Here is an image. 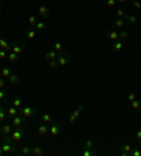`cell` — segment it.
<instances>
[{"label":"cell","mask_w":141,"mask_h":156,"mask_svg":"<svg viewBox=\"0 0 141 156\" xmlns=\"http://www.w3.org/2000/svg\"><path fill=\"white\" fill-rule=\"evenodd\" d=\"M2 148H3V155L4 156H11V155H16L17 152V145L16 142L11 139V136H4L3 142H2Z\"/></svg>","instance_id":"6da1fadb"},{"label":"cell","mask_w":141,"mask_h":156,"mask_svg":"<svg viewBox=\"0 0 141 156\" xmlns=\"http://www.w3.org/2000/svg\"><path fill=\"white\" fill-rule=\"evenodd\" d=\"M18 114H21L25 120H28V118H35L38 115V110L35 107H31V105H23L18 110Z\"/></svg>","instance_id":"7a4b0ae2"},{"label":"cell","mask_w":141,"mask_h":156,"mask_svg":"<svg viewBox=\"0 0 141 156\" xmlns=\"http://www.w3.org/2000/svg\"><path fill=\"white\" fill-rule=\"evenodd\" d=\"M57 62H58L59 68H65L71 63V54L68 51H64L62 49L61 52H58V56H57Z\"/></svg>","instance_id":"3957f363"},{"label":"cell","mask_w":141,"mask_h":156,"mask_svg":"<svg viewBox=\"0 0 141 156\" xmlns=\"http://www.w3.org/2000/svg\"><path fill=\"white\" fill-rule=\"evenodd\" d=\"M25 51V41L24 40H16L13 41L11 44V52H14V54L20 55L21 56Z\"/></svg>","instance_id":"277c9868"},{"label":"cell","mask_w":141,"mask_h":156,"mask_svg":"<svg viewBox=\"0 0 141 156\" xmlns=\"http://www.w3.org/2000/svg\"><path fill=\"white\" fill-rule=\"evenodd\" d=\"M24 135H25V128H24V125L23 127H18V128H14L13 129V132H11V139L17 144V142H21L23 141V138H24Z\"/></svg>","instance_id":"5b68a950"},{"label":"cell","mask_w":141,"mask_h":156,"mask_svg":"<svg viewBox=\"0 0 141 156\" xmlns=\"http://www.w3.org/2000/svg\"><path fill=\"white\" fill-rule=\"evenodd\" d=\"M13 125H11V122H2V125H0V135L2 136H9V135H11V132H13Z\"/></svg>","instance_id":"8992f818"},{"label":"cell","mask_w":141,"mask_h":156,"mask_svg":"<svg viewBox=\"0 0 141 156\" xmlns=\"http://www.w3.org/2000/svg\"><path fill=\"white\" fill-rule=\"evenodd\" d=\"M83 110H85V105H83V104L78 105L75 111L69 115V122H71V124H76V122H78V121H79V117H80V113H82Z\"/></svg>","instance_id":"52a82bcc"},{"label":"cell","mask_w":141,"mask_h":156,"mask_svg":"<svg viewBox=\"0 0 141 156\" xmlns=\"http://www.w3.org/2000/svg\"><path fill=\"white\" fill-rule=\"evenodd\" d=\"M61 131H62V125L58 121L52 120V122L50 124V134L52 135V136H57V135L61 134Z\"/></svg>","instance_id":"ba28073f"},{"label":"cell","mask_w":141,"mask_h":156,"mask_svg":"<svg viewBox=\"0 0 141 156\" xmlns=\"http://www.w3.org/2000/svg\"><path fill=\"white\" fill-rule=\"evenodd\" d=\"M37 14L40 16L44 21H45V20L50 17V7L45 6V4H41L40 7H38V10H37Z\"/></svg>","instance_id":"9c48e42d"},{"label":"cell","mask_w":141,"mask_h":156,"mask_svg":"<svg viewBox=\"0 0 141 156\" xmlns=\"http://www.w3.org/2000/svg\"><path fill=\"white\" fill-rule=\"evenodd\" d=\"M24 124H25V118L21 115V114H17L16 117H13V121H11V125H13V128L23 127Z\"/></svg>","instance_id":"30bf717a"},{"label":"cell","mask_w":141,"mask_h":156,"mask_svg":"<svg viewBox=\"0 0 141 156\" xmlns=\"http://www.w3.org/2000/svg\"><path fill=\"white\" fill-rule=\"evenodd\" d=\"M11 73H13V68H11V65H4V66L0 68V75H2V77H4V79H7Z\"/></svg>","instance_id":"8fae6325"},{"label":"cell","mask_w":141,"mask_h":156,"mask_svg":"<svg viewBox=\"0 0 141 156\" xmlns=\"http://www.w3.org/2000/svg\"><path fill=\"white\" fill-rule=\"evenodd\" d=\"M110 48H112V51H113V52H116V54H120V52L123 51V48H124L123 41H121V40L114 41V42H113L112 45H110Z\"/></svg>","instance_id":"7c38bea8"},{"label":"cell","mask_w":141,"mask_h":156,"mask_svg":"<svg viewBox=\"0 0 141 156\" xmlns=\"http://www.w3.org/2000/svg\"><path fill=\"white\" fill-rule=\"evenodd\" d=\"M37 37V30H35V27H27L25 28V38L27 40H30V41H33L34 38Z\"/></svg>","instance_id":"4fadbf2b"},{"label":"cell","mask_w":141,"mask_h":156,"mask_svg":"<svg viewBox=\"0 0 141 156\" xmlns=\"http://www.w3.org/2000/svg\"><path fill=\"white\" fill-rule=\"evenodd\" d=\"M124 21H126L127 26H135V23L138 21V17L134 14H126L124 16Z\"/></svg>","instance_id":"5bb4252c"},{"label":"cell","mask_w":141,"mask_h":156,"mask_svg":"<svg viewBox=\"0 0 141 156\" xmlns=\"http://www.w3.org/2000/svg\"><path fill=\"white\" fill-rule=\"evenodd\" d=\"M20 82H21V80H20V77H18V75L14 73V72L7 77V83L11 84V86H17V84H20Z\"/></svg>","instance_id":"9a60e30c"},{"label":"cell","mask_w":141,"mask_h":156,"mask_svg":"<svg viewBox=\"0 0 141 156\" xmlns=\"http://www.w3.org/2000/svg\"><path fill=\"white\" fill-rule=\"evenodd\" d=\"M131 149H133L131 145H128V144H121V145H120V155L121 156H130Z\"/></svg>","instance_id":"2e32d148"},{"label":"cell","mask_w":141,"mask_h":156,"mask_svg":"<svg viewBox=\"0 0 141 156\" xmlns=\"http://www.w3.org/2000/svg\"><path fill=\"white\" fill-rule=\"evenodd\" d=\"M31 151H33V146L30 145H21L20 146V151H18V153L21 156H31Z\"/></svg>","instance_id":"e0dca14e"},{"label":"cell","mask_w":141,"mask_h":156,"mask_svg":"<svg viewBox=\"0 0 141 156\" xmlns=\"http://www.w3.org/2000/svg\"><path fill=\"white\" fill-rule=\"evenodd\" d=\"M7 61L10 62V65L18 63V62H20V55L14 54V52H9V55H7Z\"/></svg>","instance_id":"ac0fdd59"},{"label":"cell","mask_w":141,"mask_h":156,"mask_svg":"<svg viewBox=\"0 0 141 156\" xmlns=\"http://www.w3.org/2000/svg\"><path fill=\"white\" fill-rule=\"evenodd\" d=\"M0 49H6L7 52H11V44H9V41L3 37H0Z\"/></svg>","instance_id":"d6986e66"},{"label":"cell","mask_w":141,"mask_h":156,"mask_svg":"<svg viewBox=\"0 0 141 156\" xmlns=\"http://www.w3.org/2000/svg\"><path fill=\"white\" fill-rule=\"evenodd\" d=\"M11 104L14 105V107H17L18 110L21 108L23 105H24V101H23V98L20 97V96H14V97L11 98Z\"/></svg>","instance_id":"ffe728a7"},{"label":"cell","mask_w":141,"mask_h":156,"mask_svg":"<svg viewBox=\"0 0 141 156\" xmlns=\"http://www.w3.org/2000/svg\"><path fill=\"white\" fill-rule=\"evenodd\" d=\"M45 155V149L43 146H33V151H31V156H43Z\"/></svg>","instance_id":"44dd1931"},{"label":"cell","mask_w":141,"mask_h":156,"mask_svg":"<svg viewBox=\"0 0 141 156\" xmlns=\"http://www.w3.org/2000/svg\"><path fill=\"white\" fill-rule=\"evenodd\" d=\"M50 132V124H45V122H41L38 125V134L40 135H47Z\"/></svg>","instance_id":"7402d4cb"},{"label":"cell","mask_w":141,"mask_h":156,"mask_svg":"<svg viewBox=\"0 0 141 156\" xmlns=\"http://www.w3.org/2000/svg\"><path fill=\"white\" fill-rule=\"evenodd\" d=\"M107 38L110 41H113V42H114V41H117V40H120L119 33H117L114 28H112V30H109V31H107Z\"/></svg>","instance_id":"603a6c76"},{"label":"cell","mask_w":141,"mask_h":156,"mask_svg":"<svg viewBox=\"0 0 141 156\" xmlns=\"http://www.w3.org/2000/svg\"><path fill=\"white\" fill-rule=\"evenodd\" d=\"M124 26H126V21H124V18H116V20L112 23V27H113L114 30H116V28H124Z\"/></svg>","instance_id":"cb8c5ba5"},{"label":"cell","mask_w":141,"mask_h":156,"mask_svg":"<svg viewBox=\"0 0 141 156\" xmlns=\"http://www.w3.org/2000/svg\"><path fill=\"white\" fill-rule=\"evenodd\" d=\"M35 30H37V33H40V34H43V33H45V30H47V24H45V21H38L35 24Z\"/></svg>","instance_id":"d4e9b609"},{"label":"cell","mask_w":141,"mask_h":156,"mask_svg":"<svg viewBox=\"0 0 141 156\" xmlns=\"http://www.w3.org/2000/svg\"><path fill=\"white\" fill-rule=\"evenodd\" d=\"M57 56H58V52H55V51H50V52H45V54H44V59H45V61L57 59Z\"/></svg>","instance_id":"484cf974"},{"label":"cell","mask_w":141,"mask_h":156,"mask_svg":"<svg viewBox=\"0 0 141 156\" xmlns=\"http://www.w3.org/2000/svg\"><path fill=\"white\" fill-rule=\"evenodd\" d=\"M40 121L41 122H45V124H51L52 122V117H51L50 113H44V114H41Z\"/></svg>","instance_id":"4316f807"},{"label":"cell","mask_w":141,"mask_h":156,"mask_svg":"<svg viewBox=\"0 0 141 156\" xmlns=\"http://www.w3.org/2000/svg\"><path fill=\"white\" fill-rule=\"evenodd\" d=\"M18 114V108L17 107H14V105L11 104L10 107L7 108V117H10V118H13V117H16Z\"/></svg>","instance_id":"83f0119b"},{"label":"cell","mask_w":141,"mask_h":156,"mask_svg":"<svg viewBox=\"0 0 141 156\" xmlns=\"http://www.w3.org/2000/svg\"><path fill=\"white\" fill-rule=\"evenodd\" d=\"M7 118V110L4 108V104H0V122H4Z\"/></svg>","instance_id":"f1b7e54d"},{"label":"cell","mask_w":141,"mask_h":156,"mask_svg":"<svg viewBox=\"0 0 141 156\" xmlns=\"http://www.w3.org/2000/svg\"><path fill=\"white\" fill-rule=\"evenodd\" d=\"M59 68L57 59H52V61H48V69L50 70H57Z\"/></svg>","instance_id":"f546056e"},{"label":"cell","mask_w":141,"mask_h":156,"mask_svg":"<svg viewBox=\"0 0 141 156\" xmlns=\"http://www.w3.org/2000/svg\"><path fill=\"white\" fill-rule=\"evenodd\" d=\"M7 101V93L4 89H0V104H6Z\"/></svg>","instance_id":"4dcf8cb0"},{"label":"cell","mask_w":141,"mask_h":156,"mask_svg":"<svg viewBox=\"0 0 141 156\" xmlns=\"http://www.w3.org/2000/svg\"><path fill=\"white\" fill-rule=\"evenodd\" d=\"M131 103V108L133 110H141V100H138V98H135V100H133V101H130Z\"/></svg>","instance_id":"1f68e13d"},{"label":"cell","mask_w":141,"mask_h":156,"mask_svg":"<svg viewBox=\"0 0 141 156\" xmlns=\"http://www.w3.org/2000/svg\"><path fill=\"white\" fill-rule=\"evenodd\" d=\"M82 155H83V156H95V155H96V152H95V149L83 148V151H82Z\"/></svg>","instance_id":"d6a6232c"},{"label":"cell","mask_w":141,"mask_h":156,"mask_svg":"<svg viewBox=\"0 0 141 156\" xmlns=\"http://www.w3.org/2000/svg\"><path fill=\"white\" fill-rule=\"evenodd\" d=\"M103 3H105L109 9H114L117 4V0H103Z\"/></svg>","instance_id":"836d02e7"},{"label":"cell","mask_w":141,"mask_h":156,"mask_svg":"<svg viewBox=\"0 0 141 156\" xmlns=\"http://www.w3.org/2000/svg\"><path fill=\"white\" fill-rule=\"evenodd\" d=\"M51 48H52V51H55V52H61L62 51V44L61 42H52Z\"/></svg>","instance_id":"e575fe53"},{"label":"cell","mask_w":141,"mask_h":156,"mask_svg":"<svg viewBox=\"0 0 141 156\" xmlns=\"http://www.w3.org/2000/svg\"><path fill=\"white\" fill-rule=\"evenodd\" d=\"M37 23H38V20H37V16H30V18H28L30 27H35Z\"/></svg>","instance_id":"d590c367"},{"label":"cell","mask_w":141,"mask_h":156,"mask_svg":"<svg viewBox=\"0 0 141 156\" xmlns=\"http://www.w3.org/2000/svg\"><path fill=\"white\" fill-rule=\"evenodd\" d=\"M83 148H89V149H93L95 148V142L92 139H86L85 144H83Z\"/></svg>","instance_id":"8d00e7d4"},{"label":"cell","mask_w":141,"mask_h":156,"mask_svg":"<svg viewBox=\"0 0 141 156\" xmlns=\"http://www.w3.org/2000/svg\"><path fill=\"white\" fill-rule=\"evenodd\" d=\"M128 35H130V34H128V31H127V30H121V31L119 33V37H120V40H121V41L126 40V38H128Z\"/></svg>","instance_id":"74e56055"},{"label":"cell","mask_w":141,"mask_h":156,"mask_svg":"<svg viewBox=\"0 0 141 156\" xmlns=\"http://www.w3.org/2000/svg\"><path fill=\"white\" fill-rule=\"evenodd\" d=\"M130 156H141V152L138 151V148L133 146V149H131V152H130Z\"/></svg>","instance_id":"f35d334b"},{"label":"cell","mask_w":141,"mask_h":156,"mask_svg":"<svg viewBox=\"0 0 141 156\" xmlns=\"http://www.w3.org/2000/svg\"><path fill=\"white\" fill-rule=\"evenodd\" d=\"M116 14L119 16L120 18H124V16H126L127 13H126V10H123V9H117V10H116Z\"/></svg>","instance_id":"ab89813d"},{"label":"cell","mask_w":141,"mask_h":156,"mask_svg":"<svg viewBox=\"0 0 141 156\" xmlns=\"http://www.w3.org/2000/svg\"><path fill=\"white\" fill-rule=\"evenodd\" d=\"M9 52L6 49H0V59H7Z\"/></svg>","instance_id":"60d3db41"},{"label":"cell","mask_w":141,"mask_h":156,"mask_svg":"<svg viewBox=\"0 0 141 156\" xmlns=\"http://www.w3.org/2000/svg\"><path fill=\"white\" fill-rule=\"evenodd\" d=\"M128 2H130V3L133 4L135 9H138V10L141 9V3H140V2H137V0H128Z\"/></svg>","instance_id":"b9f144b4"},{"label":"cell","mask_w":141,"mask_h":156,"mask_svg":"<svg viewBox=\"0 0 141 156\" xmlns=\"http://www.w3.org/2000/svg\"><path fill=\"white\" fill-rule=\"evenodd\" d=\"M135 98H137V94H135L134 91H131L130 94L127 96V100H128V101H133V100H135Z\"/></svg>","instance_id":"7bdbcfd3"},{"label":"cell","mask_w":141,"mask_h":156,"mask_svg":"<svg viewBox=\"0 0 141 156\" xmlns=\"http://www.w3.org/2000/svg\"><path fill=\"white\" fill-rule=\"evenodd\" d=\"M4 86H6V79L0 77V89H4Z\"/></svg>","instance_id":"ee69618b"},{"label":"cell","mask_w":141,"mask_h":156,"mask_svg":"<svg viewBox=\"0 0 141 156\" xmlns=\"http://www.w3.org/2000/svg\"><path fill=\"white\" fill-rule=\"evenodd\" d=\"M135 139H137V142L141 145V129H138V132H137V135H135Z\"/></svg>","instance_id":"f6af8a7d"},{"label":"cell","mask_w":141,"mask_h":156,"mask_svg":"<svg viewBox=\"0 0 141 156\" xmlns=\"http://www.w3.org/2000/svg\"><path fill=\"white\" fill-rule=\"evenodd\" d=\"M0 156H3V148H2V145H0Z\"/></svg>","instance_id":"bcb514c9"},{"label":"cell","mask_w":141,"mask_h":156,"mask_svg":"<svg viewBox=\"0 0 141 156\" xmlns=\"http://www.w3.org/2000/svg\"><path fill=\"white\" fill-rule=\"evenodd\" d=\"M127 0H117V3H126Z\"/></svg>","instance_id":"7dc6e473"},{"label":"cell","mask_w":141,"mask_h":156,"mask_svg":"<svg viewBox=\"0 0 141 156\" xmlns=\"http://www.w3.org/2000/svg\"><path fill=\"white\" fill-rule=\"evenodd\" d=\"M2 33H3V28H2V27H0V35H2Z\"/></svg>","instance_id":"c3c4849f"},{"label":"cell","mask_w":141,"mask_h":156,"mask_svg":"<svg viewBox=\"0 0 141 156\" xmlns=\"http://www.w3.org/2000/svg\"><path fill=\"white\" fill-rule=\"evenodd\" d=\"M2 9H3V4L0 3V11H2Z\"/></svg>","instance_id":"681fc988"},{"label":"cell","mask_w":141,"mask_h":156,"mask_svg":"<svg viewBox=\"0 0 141 156\" xmlns=\"http://www.w3.org/2000/svg\"><path fill=\"white\" fill-rule=\"evenodd\" d=\"M0 124H2V122H0Z\"/></svg>","instance_id":"f907efd6"}]
</instances>
